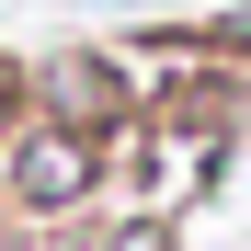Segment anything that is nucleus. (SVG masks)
<instances>
[{
	"label": "nucleus",
	"instance_id": "1",
	"mask_svg": "<svg viewBox=\"0 0 251 251\" xmlns=\"http://www.w3.org/2000/svg\"><path fill=\"white\" fill-rule=\"evenodd\" d=\"M114 172H126V137L12 114L0 126V228H80V217H103Z\"/></svg>",
	"mask_w": 251,
	"mask_h": 251
},
{
	"label": "nucleus",
	"instance_id": "2",
	"mask_svg": "<svg viewBox=\"0 0 251 251\" xmlns=\"http://www.w3.org/2000/svg\"><path fill=\"white\" fill-rule=\"evenodd\" d=\"M137 57L126 46H46L12 69V114H46V126H92V137H137Z\"/></svg>",
	"mask_w": 251,
	"mask_h": 251
},
{
	"label": "nucleus",
	"instance_id": "3",
	"mask_svg": "<svg viewBox=\"0 0 251 251\" xmlns=\"http://www.w3.org/2000/svg\"><path fill=\"white\" fill-rule=\"evenodd\" d=\"M80 251H183V217H149V205H103V228Z\"/></svg>",
	"mask_w": 251,
	"mask_h": 251
}]
</instances>
